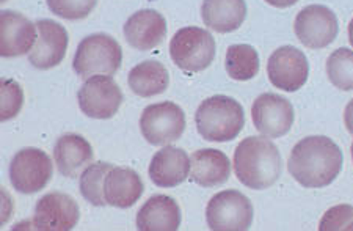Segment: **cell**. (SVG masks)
I'll return each instance as SVG.
<instances>
[{
	"instance_id": "29",
	"label": "cell",
	"mask_w": 353,
	"mask_h": 231,
	"mask_svg": "<svg viewBox=\"0 0 353 231\" xmlns=\"http://www.w3.org/2000/svg\"><path fill=\"white\" fill-rule=\"evenodd\" d=\"M321 231H353V206L338 205L330 208L323 214L321 223Z\"/></svg>"
},
{
	"instance_id": "18",
	"label": "cell",
	"mask_w": 353,
	"mask_h": 231,
	"mask_svg": "<svg viewBox=\"0 0 353 231\" xmlns=\"http://www.w3.org/2000/svg\"><path fill=\"white\" fill-rule=\"evenodd\" d=\"M93 148L82 135L65 134L57 140L54 161L59 172L66 178H77L93 162Z\"/></svg>"
},
{
	"instance_id": "4",
	"label": "cell",
	"mask_w": 353,
	"mask_h": 231,
	"mask_svg": "<svg viewBox=\"0 0 353 231\" xmlns=\"http://www.w3.org/2000/svg\"><path fill=\"white\" fill-rule=\"evenodd\" d=\"M121 61L123 49L117 39L107 33H94L79 44L72 68L82 79L96 74L112 76L119 70Z\"/></svg>"
},
{
	"instance_id": "22",
	"label": "cell",
	"mask_w": 353,
	"mask_h": 231,
	"mask_svg": "<svg viewBox=\"0 0 353 231\" xmlns=\"http://www.w3.org/2000/svg\"><path fill=\"white\" fill-rule=\"evenodd\" d=\"M204 26L219 33L237 30L247 18L245 0H204L201 7Z\"/></svg>"
},
{
	"instance_id": "5",
	"label": "cell",
	"mask_w": 353,
	"mask_h": 231,
	"mask_svg": "<svg viewBox=\"0 0 353 231\" xmlns=\"http://www.w3.org/2000/svg\"><path fill=\"white\" fill-rule=\"evenodd\" d=\"M170 55L174 65L189 72H199L215 59V39L199 27H184L170 41Z\"/></svg>"
},
{
	"instance_id": "28",
	"label": "cell",
	"mask_w": 353,
	"mask_h": 231,
	"mask_svg": "<svg viewBox=\"0 0 353 231\" xmlns=\"http://www.w3.org/2000/svg\"><path fill=\"white\" fill-rule=\"evenodd\" d=\"M55 16L68 21H79L90 16L98 0H46Z\"/></svg>"
},
{
	"instance_id": "6",
	"label": "cell",
	"mask_w": 353,
	"mask_h": 231,
	"mask_svg": "<svg viewBox=\"0 0 353 231\" xmlns=\"http://www.w3.org/2000/svg\"><path fill=\"white\" fill-rule=\"evenodd\" d=\"M253 205L239 190L215 194L206 208L208 227L214 231H245L253 223Z\"/></svg>"
},
{
	"instance_id": "19",
	"label": "cell",
	"mask_w": 353,
	"mask_h": 231,
	"mask_svg": "<svg viewBox=\"0 0 353 231\" xmlns=\"http://www.w3.org/2000/svg\"><path fill=\"white\" fill-rule=\"evenodd\" d=\"M181 225V208L168 195H154L137 212L140 231H176Z\"/></svg>"
},
{
	"instance_id": "27",
	"label": "cell",
	"mask_w": 353,
	"mask_h": 231,
	"mask_svg": "<svg viewBox=\"0 0 353 231\" xmlns=\"http://www.w3.org/2000/svg\"><path fill=\"white\" fill-rule=\"evenodd\" d=\"M0 94H2V104H0V120L8 121L19 114L24 104V92L21 86L13 79H3L0 83Z\"/></svg>"
},
{
	"instance_id": "31",
	"label": "cell",
	"mask_w": 353,
	"mask_h": 231,
	"mask_svg": "<svg viewBox=\"0 0 353 231\" xmlns=\"http://www.w3.org/2000/svg\"><path fill=\"white\" fill-rule=\"evenodd\" d=\"M265 2L276 8H288V7H292V5L297 3L299 0H265Z\"/></svg>"
},
{
	"instance_id": "14",
	"label": "cell",
	"mask_w": 353,
	"mask_h": 231,
	"mask_svg": "<svg viewBox=\"0 0 353 231\" xmlns=\"http://www.w3.org/2000/svg\"><path fill=\"white\" fill-rule=\"evenodd\" d=\"M38 39L37 24L11 10L0 14V55L5 59L30 52Z\"/></svg>"
},
{
	"instance_id": "1",
	"label": "cell",
	"mask_w": 353,
	"mask_h": 231,
	"mask_svg": "<svg viewBox=\"0 0 353 231\" xmlns=\"http://www.w3.org/2000/svg\"><path fill=\"white\" fill-rule=\"evenodd\" d=\"M343 151L325 135H311L294 146L289 156V173L306 189L332 184L343 170Z\"/></svg>"
},
{
	"instance_id": "16",
	"label": "cell",
	"mask_w": 353,
	"mask_h": 231,
	"mask_svg": "<svg viewBox=\"0 0 353 231\" xmlns=\"http://www.w3.org/2000/svg\"><path fill=\"white\" fill-rule=\"evenodd\" d=\"M167 35V21L156 10H140L124 24V37L134 49L151 50Z\"/></svg>"
},
{
	"instance_id": "10",
	"label": "cell",
	"mask_w": 353,
	"mask_h": 231,
	"mask_svg": "<svg viewBox=\"0 0 353 231\" xmlns=\"http://www.w3.org/2000/svg\"><path fill=\"white\" fill-rule=\"evenodd\" d=\"M294 30L303 46L323 49L338 37V18L325 5H308L295 18Z\"/></svg>"
},
{
	"instance_id": "7",
	"label": "cell",
	"mask_w": 353,
	"mask_h": 231,
	"mask_svg": "<svg viewBox=\"0 0 353 231\" xmlns=\"http://www.w3.org/2000/svg\"><path fill=\"white\" fill-rule=\"evenodd\" d=\"M140 131L148 143L163 146L173 143L185 131V114L174 103L148 106L140 117Z\"/></svg>"
},
{
	"instance_id": "30",
	"label": "cell",
	"mask_w": 353,
	"mask_h": 231,
	"mask_svg": "<svg viewBox=\"0 0 353 231\" xmlns=\"http://www.w3.org/2000/svg\"><path fill=\"white\" fill-rule=\"evenodd\" d=\"M344 123H345L347 131H349L350 134H353V99L350 101L349 104L345 106V110H344Z\"/></svg>"
},
{
	"instance_id": "24",
	"label": "cell",
	"mask_w": 353,
	"mask_h": 231,
	"mask_svg": "<svg viewBox=\"0 0 353 231\" xmlns=\"http://www.w3.org/2000/svg\"><path fill=\"white\" fill-rule=\"evenodd\" d=\"M226 71L234 81H250L259 72V55L250 44H232L226 50Z\"/></svg>"
},
{
	"instance_id": "11",
	"label": "cell",
	"mask_w": 353,
	"mask_h": 231,
	"mask_svg": "<svg viewBox=\"0 0 353 231\" xmlns=\"http://www.w3.org/2000/svg\"><path fill=\"white\" fill-rule=\"evenodd\" d=\"M267 74L273 87L283 92H297L303 88L310 76L306 55L294 46H283L273 52L267 61Z\"/></svg>"
},
{
	"instance_id": "17",
	"label": "cell",
	"mask_w": 353,
	"mask_h": 231,
	"mask_svg": "<svg viewBox=\"0 0 353 231\" xmlns=\"http://www.w3.org/2000/svg\"><path fill=\"white\" fill-rule=\"evenodd\" d=\"M148 172L159 188H176L190 177V157L182 148L165 145L152 156Z\"/></svg>"
},
{
	"instance_id": "21",
	"label": "cell",
	"mask_w": 353,
	"mask_h": 231,
	"mask_svg": "<svg viewBox=\"0 0 353 231\" xmlns=\"http://www.w3.org/2000/svg\"><path fill=\"white\" fill-rule=\"evenodd\" d=\"M145 184L140 174L128 167H113L105 178L104 195L107 205L128 210L143 195Z\"/></svg>"
},
{
	"instance_id": "33",
	"label": "cell",
	"mask_w": 353,
	"mask_h": 231,
	"mask_svg": "<svg viewBox=\"0 0 353 231\" xmlns=\"http://www.w3.org/2000/svg\"><path fill=\"white\" fill-rule=\"evenodd\" d=\"M352 159H353V143H352Z\"/></svg>"
},
{
	"instance_id": "20",
	"label": "cell",
	"mask_w": 353,
	"mask_h": 231,
	"mask_svg": "<svg viewBox=\"0 0 353 231\" xmlns=\"http://www.w3.org/2000/svg\"><path fill=\"white\" fill-rule=\"evenodd\" d=\"M231 162L220 150H198L190 157V179L201 188H215L230 179Z\"/></svg>"
},
{
	"instance_id": "12",
	"label": "cell",
	"mask_w": 353,
	"mask_h": 231,
	"mask_svg": "<svg viewBox=\"0 0 353 231\" xmlns=\"http://www.w3.org/2000/svg\"><path fill=\"white\" fill-rule=\"evenodd\" d=\"M253 125L269 139L286 135L294 125V107L286 98L275 93H264L256 98L252 107Z\"/></svg>"
},
{
	"instance_id": "3",
	"label": "cell",
	"mask_w": 353,
	"mask_h": 231,
	"mask_svg": "<svg viewBox=\"0 0 353 231\" xmlns=\"http://www.w3.org/2000/svg\"><path fill=\"white\" fill-rule=\"evenodd\" d=\"M195 125L198 134L208 142H231L243 129V107L234 98L215 94L199 104Z\"/></svg>"
},
{
	"instance_id": "25",
	"label": "cell",
	"mask_w": 353,
	"mask_h": 231,
	"mask_svg": "<svg viewBox=\"0 0 353 231\" xmlns=\"http://www.w3.org/2000/svg\"><path fill=\"white\" fill-rule=\"evenodd\" d=\"M113 165L109 162H94L90 164L81 174V194L87 201L94 206H105L104 185L105 178Z\"/></svg>"
},
{
	"instance_id": "9",
	"label": "cell",
	"mask_w": 353,
	"mask_h": 231,
	"mask_svg": "<svg viewBox=\"0 0 353 231\" xmlns=\"http://www.w3.org/2000/svg\"><path fill=\"white\" fill-rule=\"evenodd\" d=\"M79 107L85 115L96 120L115 117L123 103V93L110 76L96 74L85 81L77 93Z\"/></svg>"
},
{
	"instance_id": "32",
	"label": "cell",
	"mask_w": 353,
	"mask_h": 231,
	"mask_svg": "<svg viewBox=\"0 0 353 231\" xmlns=\"http://www.w3.org/2000/svg\"><path fill=\"white\" fill-rule=\"evenodd\" d=\"M349 41L353 46V19L350 21V24H349Z\"/></svg>"
},
{
	"instance_id": "8",
	"label": "cell",
	"mask_w": 353,
	"mask_h": 231,
	"mask_svg": "<svg viewBox=\"0 0 353 231\" xmlns=\"http://www.w3.org/2000/svg\"><path fill=\"white\" fill-rule=\"evenodd\" d=\"M52 159L38 148H22L10 164V181L21 194H35L52 178Z\"/></svg>"
},
{
	"instance_id": "23",
	"label": "cell",
	"mask_w": 353,
	"mask_h": 231,
	"mask_svg": "<svg viewBox=\"0 0 353 231\" xmlns=\"http://www.w3.org/2000/svg\"><path fill=\"white\" fill-rule=\"evenodd\" d=\"M129 87L140 98H151L168 88L170 76L167 68L156 60L141 61L129 72Z\"/></svg>"
},
{
	"instance_id": "26",
	"label": "cell",
	"mask_w": 353,
	"mask_h": 231,
	"mask_svg": "<svg viewBox=\"0 0 353 231\" xmlns=\"http://www.w3.org/2000/svg\"><path fill=\"white\" fill-rule=\"evenodd\" d=\"M327 74L336 88L343 92L353 90V50L336 49L327 60Z\"/></svg>"
},
{
	"instance_id": "15",
	"label": "cell",
	"mask_w": 353,
	"mask_h": 231,
	"mask_svg": "<svg viewBox=\"0 0 353 231\" xmlns=\"http://www.w3.org/2000/svg\"><path fill=\"white\" fill-rule=\"evenodd\" d=\"M38 39L28 54L30 63L38 70H50L63 61L68 49V32L59 22L41 19L37 22Z\"/></svg>"
},
{
	"instance_id": "2",
	"label": "cell",
	"mask_w": 353,
	"mask_h": 231,
	"mask_svg": "<svg viewBox=\"0 0 353 231\" xmlns=\"http://www.w3.org/2000/svg\"><path fill=\"white\" fill-rule=\"evenodd\" d=\"M283 159L276 145L265 135L247 137L234 151V172L245 188L264 190L281 177Z\"/></svg>"
},
{
	"instance_id": "13",
	"label": "cell",
	"mask_w": 353,
	"mask_h": 231,
	"mask_svg": "<svg viewBox=\"0 0 353 231\" xmlns=\"http://www.w3.org/2000/svg\"><path fill=\"white\" fill-rule=\"evenodd\" d=\"M81 217L77 201L68 194L50 192L39 199L30 222L39 231H68L76 227Z\"/></svg>"
}]
</instances>
